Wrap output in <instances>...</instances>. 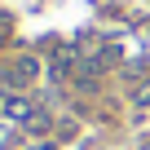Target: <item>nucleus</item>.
I'll return each instance as SVG.
<instances>
[{
  "instance_id": "nucleus-1",
  "label": "nucleus",
  "mask_w": 150,
  "mask_h": 150,
  "mask_svg": "<svg viewBox=\"0 0 150 150\" xmlns=\"http://www.w3.org/2000/svg\"><path fill=\"white\" fill-rule=\"evenodd\" d=\"M5 115H9L13 124H31V119H35V106H31L27 97H5Z\"/></svg>"
},
{
  "instance_id": "nucleus-2",
  "label": "nucleus",
  "mask_w": 150,
  "mask_h": 150,
  "mask_svg": "<svg viewBox=\"0 0 150 150\" xmlns=\"http://www.w3.org/2000/svg\"><path fill=\"white\" fill-rule=\"evenodd\" d=\"M132 106H137V110H150V80H141V84L132 88Z\"/></svg>"
},
{
  "instance_id": "nucleus-3",
  "label": "nucleus",
  "mask_w": 150,
  "mask_h": 150,
  "mask_svg": "<svg viewBox=\"0 0 150 150\" xmlns=\"http://www.w3.org/2000/svg\"><path fill=\"white\" fill-rule=\"evenodd\" d=\"M5 141H9V128H5V124H0V146H5Z\"/></svg>"
}]
</instances>
